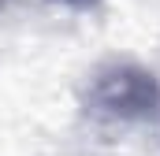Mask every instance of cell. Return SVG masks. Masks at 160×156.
Listing matches in <instances>:
<instances>
[{
  "label": "cell",
  "mask_w": 160,
  "mask_h": 156,
  "mask_svg": "<svg viewBox=\"0 0 160 156\" xmlns=\"http://www.w3.org/2000/svg\"><path fill=\"white\" fill-rule=\"evenodd\" d=\"M157 100H160V89L153 75L142 67H112V71L97 75V82H93V104L104 115L134 119L153 112Z\"/></svg>",
  "instance_id": "obj_1"
}]
</instances>
